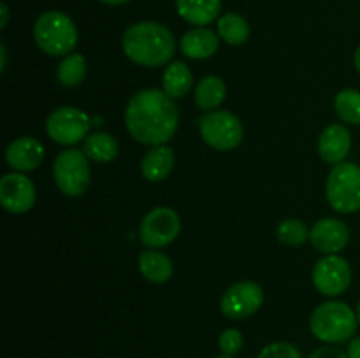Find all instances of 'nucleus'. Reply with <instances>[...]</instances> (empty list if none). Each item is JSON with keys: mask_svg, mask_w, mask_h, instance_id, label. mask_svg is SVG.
Wrapping results in <instances>:
<instances>
[{"mask_svg": "<svg viewBox=\"0 0 360 358\" xmlns=\"http://www.w3.org/2000/svg\"><path fill=\"white\" fill-rule=\"evenodd\" d=\"M179 109L164 90L144 88L129 100L125 126L130 137L144 146H162L176 135Z\"/></svg>", "mask_w": 360, "mask_h": 358, "instance_id": "1", "label": "nucleus"}, {"mask_svg": "<svg viewBox=\"0 0 360 358\" xmlns=\"http://www.w3.org/2000/svg\"><path fill=\"white\" fill-rule=\"evenodd\" d=\"M122 49L130 62L141 67L169 65L176 53L172 32L157 21H139L123 32Z\"/></svg>", "mask_w": 360, "mask_h": 358, "instance_id": "2", "label": "nucleus"}, {"mask_svg": "<svg viewBox=\"0 0 360 358\" xmlns=\"http://www.w3.org/2000/svg\"><path fill=\"white\" fill-rule=\"evenodd\" d=\"M357 312L341 300H329L320 304L309 318V329L316 339L327 344L347 343L357 330Z\"/></svg>", "mask_w": 360, "mask_h": 358, "instance_id": "3", "label": "nucleus"}, {"mask_svg": "<svg viewBox=\"0 0 360 358\" xmlns=\"http://www.w3.org/2000/svg\"><path fill=\"white\" fill-rule=\"evenodd\" d=\"M34 41L49 56H67L77 46V28L62 11H46L34 25Z\"/></svg>", "mask_w": 360, "mask_h": 358, "instance_id": "4", "label": "nucleus"}, {"mask_svg": "<svg viewBox=\"0 0 360 358\" xmlns=\"http://www.w3.org/2000/svg\"><path fill=\"white\" fill-rule=\"evenodd\" d=\"M329 206L341 214L360 211V165L343 161L330 168L326 183Z\"/></svg>", "mask_w": 360, "mask_h": 358, "instance_id": "5", "label": "nucleus"}, {"mask_svg": "<svg viewBox=\"0 0 360 358\" xmlns=\"http://www.w3.org/2000/svg\"><path fill=\"white\" fill-rule=\"evenodd\" d=\"M53 179L67 197H81L90 186V160L83 150L67 147L53 161Z\"/></svg>", "mask_w": 360, "mask_h": 358, "instance_id": "6", "label": "nucleus"}, {"mask_svg": "<svg viewBox=\"0 0 360 358\" xmlns=\"http://www.w3.org/2000/svg\"><path fill=\"white\" fill-rule=\"evenodd\" d=\"M199 132L204 142L217 151H231L241 144L245 130L236 114L229 111L206 112L199 119Z\"/></svg>", "mask_w": 360, "mask_h": 358, "instance_id": "7", "label": "nucleus"}, {"mask_svg": "<svg viewBox=\"0 0 360 358\" xmlns=\"http://www.w3.org/2000/svg\"><path fill=\"white\" fill-rule=\"evenodd\" d=\"M91 118L74 105H62L55 109L46 119V132L53 142L60 146H74L88 137Z\"/></svg>", "mask_w": 360, "mask_h": 358, "instance_id": "8", "label": "nucleus"}, {"mask_svg": "<svg viewBox=\"0 0 360 358\" xmlns=\"http://www.w3.org/2000/svg\"><path fill=\"white\" fill-rule=\"evenodd\" d=\"M181 230V220L171 207H155L143 218L139 227V239L146 248L160 249L176 241Z\"/></svg>", "mask_w": 360, "mask_h": 358, "instance_id": "9", "label": "nucleus"}, {"mask_svg": "<svg viewBox=\"0 0 360 358\" xmlns=\"http://www.w3.org/2000/svg\"><path fill=\"white\" fill-rule=\"evenodd\" d=\"M311 279L319 293L326 297H338L350 286L352 267L343 256L326 255L313 267Z\"/></svg>", "mask_w": 360, "mask_h": 358, "instance_id": "10", "label": "nucleus"}, {"mask_svg": "<svg viewBox=\"0 0 360 358\" xmlns=\"http://www.w3.org/2000/svg\"><path fill=\"white\" fill-rule=\"evenodd\" d=\"M264 304V290L253 281L236 283L221 295L220 309L227 318L245 319L255 314Z\"/></svg>", "mask_w": 360, "mask_h": 358, "instance_id": "11", "label": "nucleus"}, {"mask_svg": "<svg viewBox=\"0 0 360 358\" xmlns=\"http://www.w3.org/2000/svg\"><path fill=\"white\" fill-rule=\"evenodd\" d=\"M37 192L23 172H9L0 179V204L11 214H25L34 207Z\"/></svg>", "mask_w": 360, "mask_h": 358, "instance_id": "12", "label": "nucleus"}, {"mask_svg": "<svg viewBox=\"0 0 360 358\" xmlns=\"http://www.w3.org/2000/svg\"><path fill=\"white\" fill-rule=\"evenodd\" d=\"M350 241V228L338 218H322L313 225L309 242L323 255H338Z\"/></svg>", "mask_w": 360, "mask_h": 358, "instance_id": "13", "label": "nucleus"}, {"mask_svg": "<svg viewBox=\"0 0 360 358\" xmlns=\"http://www.w3.org/2000/svg\"><path fill=\"white\" fill-rule=\"evenodd\" d=\"M44 160V146L30 135L18 137L7 146L6 161L14 172H32Z\"/></svg>", "mask_w": 360, "mask_h": 358, "instance_id": "14", "label": "nucleus"}, {"mask_svg": "<svg viewBox=\"0 0 360 358\" xmlns=\"http://www.w3.org/2000/svg\"><path fill=\"white\" fill-rule=\"evenodd\" d=\"M352 150V133L341 123L327 126L319 139V154L326 164H343Z\"/></svg>", "mask_w": 360, "mask_h": 358, "instance_id": "15", "label": "nucleus"}, {"mask_svg": "<svg viewBox=\"0 0 360 358\" xmlns=\"http://www.w3.org/2000/svg\"><path fill=\"white\" fill-rule=\"evenodd\" d=\"M179 48L185 56L192 60L211 58L220 48V39L213 30L206 27H195L183 34Z\"/></svg>", "mask_w": 360, "mask_h": 358, "instance_id": "16", "label": "nucleus"}, {"mask_svg": "<svg viewBox=\"0 0 360 358\" xmlns=\"http://www.w3.org/2000/svg\"><path fill=\"white\" fill-rule=\"evenodd\" d=\"M174 167V151L167 144L153 146L141 160V174L151 183L164 181Z\"/></svg>", "mask_w": 360, "mask_h": 358, "instance_id": "17", "label": "nucleus"}, {"mask_svg": "<svg viewBox=\"0 0 360 358\" xmlns=\"http://www.w3.org/2000/svg\"><path fill=\"white\" fill-rule=\"evenodd\" d=\"M176 11L190 25L206 27L221 13V0H176Z\"/></svg>", "mask_w": 360, "mask_h": 358, "instance_id": "18", "label": "nucleus"}, {"mask_svg": "<svg viewBox=\"0 0 360 358\" xmlns=\"http://www.w3.org/2000/svg\"><path fill=\"white\" fill-rule=\"evenodd\" d=\"M137 262H139V270L144 279L155 284L167 283L172 277V272H174L172 260L167 255H164V253L157 251V249L143 251L139 258H137Z\"/></svg>", "mask_w": 360, "mask_h": 358, "instance_id": "19", "label": "nucleus"}, {"mask_svg": "<svg viewBox=\"0 0 360 358\" xmlns=\"http://www.w3.org/2000/svg\"><path fill=\"white\" fill-rule=\"evenodd\" d=\"M225 97H227L225 81L220 76H213V74L202 77L197 83L195 91H193V100H195L197 107L206 112L217 111L224 104Z\"/></svg>", "mask_w": 360, "mask_h": 358, "instance_id": "20", "label": "nucleus"}, {"mask_svg": "<svg viewBox=\"0 0 360 358\" xmlns=\"http://www.w3.org/2000/svg\"><path fill=\"white\" fill-rule=\"evenodd\" d=\"M193 84V76L192 70L188 69V65L179 60L171 62L164 70V76H162V86L164 91L171 98H183L188 95V91L192 90Z\"/></svg>", "mask_w": 360, "mask_h": 358, "instance_id": "21", "label": "nucleus"}, {"mask_svg": "<svg viewBox=\"0 0 360 358\" xmlns=\"http://www.w3.org/2000/svg\"><path fill=\"white\" fill-rule=\"evenodd\" d=\"M83 151L95 164H109L120 154V142L108 132H95L84 139Z\"/></svg>", "mask_w": 360, "mask_h": 358, "instance_id": "22", "label": "nucleus"}, {"mask_svg": "<svg viewBox=\"0 0 360 358\" xmlns=\"http://www.w3.org/2000/svg\"><path fill=\"white\" fill-rule=\"evenodd\" d=\"M218 35L231 46H241L250 39V23L236 13H225L218 18Z\"/></svg>", "mask_w": 360, "mask_h": 358, "instance_id": "23", "label": "nucleus"}, {"mask_svg": "<svg viewBox=\"0 0 360 358\" xmlns=\"http://www.w3.org/2000/svg\"><path fill=\"white\" fill-rule=\"evenodd\" d=\"M56 77L67 88L79 86L84 77H86V60H84V56L79 55V53H70V55L63 56L58 69H56Z\"/></svg>", "mask_w": 360, "mask_h": 358, "instance_id": "24", "label": "nucleus"}, {"mask_svg": "<svg viewBox=\"0 0 360 358\" xmlns=\"http://www.w3.org/2000/svg\"><path fill=\"white\" fill-rule=\"evenodd\" d=\"M334 111L341 121L348 125H360V91L345 88L334 98Z\"/></svg>", "mask_w": 360, "mask_h": 358, "instance_id": "25", "label": "nucleus"}, {"mask_svg": "<svg viewBox=\"0 0 360 358\" xmlns=\"http://www.w3.org/2000/svg\"><path fill=\"white\" fill-rule=\"evenodd\" d=\"M309 232L311 230L306 227L304 221L288 218V220H283L278 225L276 237L278 241L287 246H301L309 239Z\"/></svg>", "mask_w": 360, "mask_h": 358, "instance_id": "26", "label": "nucleus"}, {"mask_svg": "<svg viewBox=\"0 0 360 358\" xmlns=\"http://www.w3.org/2000/svg\"><path fill=\"white\" fill-rule=\"evenodd\" d=\"M243 344H245V339L238 329L224 330L218 337V346H220L221 353L229 354V357H234L236 353H239L243 350Z\"/></svg>", "mask_w": 360, "mask_h": 358, "instance_id": "27", "label": "nucleus"}, {"mask_svg": "<svg viewBox=\"0 0 360 358\" xmlns=\"http://www.w3.org/2000/svg\"><path fill=\"white\" fill-rule=\"evenodd\" d=\"M259 358H302V354L294 344L278 340V343H271L266 347H262Z\"/></svg>", "mask_w": 360, "mask_h": 358, "instance_id": "28", "label": "nucleus"}, {"mask_svg": "<svg viewBox=\"0 0 360 358\" xmlns=\"http://www.w3.org/2000/svg\"><path fill=\"white\" fill-rule=\"evenodd\" d=\"M309 358H348V354L341 347L329 344V346H322L313 351Z\"/></svg>", "mask_w": 360, "mask_h": 358, "instance_id": "29", "label": "nucleus"}, {"mask_svg": "<svg viewBox=\"0 0 360 358\" xmlns=\"http://www.w3.org/2000/svg\"><path fill=\"white\" fill-rule=\"evenodd\" d=\"M347 354L348 358H360V337H354V339L348 343Z\"/></svg>", "mask_w": 360, "mask_h": 358, "instance_id": "30", "label": "nucleus"}, {"mask_svg": "<svg viewBox=\"0 0 360 358\" xmlns=\"http://www.w3.org/2000/svg\"><path fill=\"white\" fill-rule=\"evenodd\" d=\"M0 13H2V21H0V28L7 27V21H9V7L6 2L0 4Z\"/></svg>", "mask_w": 360, "mask_h": 358, "instance_id": "31", "label": "nucleus"}, {"mask_svg": "<svg viewBox=\"0 0 360 358\" xmlns=\"http://www.w3.org/2000/svg\"><path fill=\"white\" fill-rule=\"evenodd\" d=\"M0 56H2V63H0V70H6L7 67V49H6V44L4 42H0Z\"/></svg>", "mask_w": 360, "mask_h": 358, "instance_id": "32", "label": "nucleus"}, {"mask_svg": "<svg viewBox=\"0 0 360 358\" xmlns=\"http://www.w3.org/2000/svg\"><path fill=\"white\" fill-rule=\"evenodd\" d=\"M102 4H105V6H123V4L130 2V0H101Z\"/></svg>", "mask_w": 360, "mask_h": 358, "instance_id": "33", "label": "nucleus"}, {"mask_svg": "<svg viewBox=\"0 0 360 358\" xmlns=\"http://www.w3.org/2000/svg\"><path fill=\"white\" fill-rule=\"evenodd\" d=\"M354 63H355V69H357L359 74H360V46H359L357 51H355V55H354Z\"/></svg>", "mask_w": 360, "mask_h": 358, "instance_id": "34", "label": "nucleus"}, {"mask_svg": "<svg viewBox=\"0 0 360 358\" xmlns=\"http://www.w3.org/2000/svg\"><path fill=\"white\" fill-rule=\"evenodd\" d=\"M102 125V118H91V126Z\"/></svg>", "mask_w": 360, "mask_h": 358, "instance_id": "35", "label": "nucleus"}, {"mask_svg": "<svg viewBox=\"0 0 360 358\" xmlns=\"http://www.w3.org/2000/svg\"><path fill=\"white\" fill-rule=\"evenodd\" d=\"M357 319H359V323H360V300H359V305H357Z\"/></svg>", "mask_w": 360, "mask_h": 358, "instance_id": "36", "label": "nucleus"}, {"mask_svg": "<svg viewBox=\"0 0 360 358\" xmlns=\"http://www.w3.org/2000/svg\"><path fill=\"white\" fill-rule=\"evenodd\" d=\"M214 358H234V357H229V354H224V353H221L220 357H214Z\"/></svg>", "mask_w": 360, "mask_h": 358, "instance_id": "37", "label": "nucleus"}]
</instances>
